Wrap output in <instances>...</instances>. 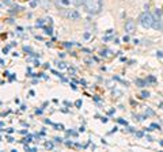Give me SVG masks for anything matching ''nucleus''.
I'll return each instance as SVG.
<instances>
[{
	"mask_svg": "<svg viewBox=\"0 0 163 152\" xmlns=\"http://www.w3.org/2000/svg\"><path fill=\"white\" fill-rule=\"evenodd\" d=\"M102 0H83V7L88 14H99L102 10Z\"/></svg>",
	"mask_w": 163,
	"mask_h": 152,
	"instance_id": "nucleus-1",
	"label": "nucleus"
},
{
	"mask_svg": "<svg viewBox=\"0 0 163 152\" xmlns=\"http://www.w3.org/2000/svg\"><path fill=\"white\" fill-rule=\"evenodd\" d=\"M140 23H141V26L144 29H150V27H152L154 25V16L150 14V12H143L141 15H140Z\"/></svg>",
	"mask_w": 163,
	"mask_h": 152,
	"instance_id": "nucleus-2",
	"label": "nucleus"
},
{
	"mask_svg": "<svg viewBox=\"0 0 163 152\" xmlns=\"http://www.w3.org/2000/svg\"><path fill=\"white\" fill-rule=\"evenodd\" d=\"M65 16L68 18V19H71V21H77V19L80 18V14H79L76 10H68Z\"/></svg>",
	"mask_w": 163,
	"mask_h": 152,
	"instance_id": "nucleus-3",
	"label": "nucleus"
},
{
	"mask_svg": "<svg viewBox=\"0 0 163 152\" xmlns=\"http://www.w3.org/2000/svg\"><path fill=\"white\" fill-rule=\"evenodd\" d=\"M135 30H136V23H135V21L129 19V21L125 22V31H128V33H133Z\"/></svg>",
	"mask_w": 163,
	"mask_h": 152,
	"instance_id": "nucleus-4",
	"label": "nucleus"
},
{
	"mask_svg": "<svg viewBox=\"0 0 163 152\" xmlns=\"http://www.w3.org/2000/svg\"><path fill=\"white\" fill-rule=\"evenodd\" d=\"M42 1V5H44V8H48L49 5H51V1L49 0H41Z\"/></svg>",
	"mask_w": 163,
	"mask_h": 152,
	"instance_id": "nucleus-5",
	"label": "nucleus"
},
{
	"mask_svg": "<svg viewBox=\"0 0 163 152\" xmlns=\"http://www.w3.org/2000/svg\"><path fill=\"white\" fill-rule=\"evenodd\" d=\"M136 84H139L140 87H143V86H145V82H144V80H136Z\"/></svg>",
	"mask_w": 163,
	"mask_h": 152,
	"instance_id": "nucleus-6",
	"label": "nucleus"
},
{
	"mask_svg": "<svg viewBox=\"0 0 163 152\" xmlns=\"http://www.w3.org/2000/svg\"><path fill=\"white\" fill-rule=\"evenodd\" d=\"M150 96V92L148 91H143L141 92V98H148Z\"/></svg>",
	"mask_w": 163,
	"mask_h": 152,
	"instance_id": "nucleus-7",
	"label": "nucleus"
},
{
	"mask_svg": "<svg viewBox=\"0 0 163 152\" xmlns=\"http://www.w3.org/2000/svg\"><path fill=\"white\" fill-rule=\"evenodd\" d=\"M45 147H46V148H49V149H52V148H53V144H52V143H46Z\"/></svg>",
	"mask_w": 163,
	"mask_h": 152,
	"instance_id": "nucleus-8",
	"label": "nucleus"
},
{
	"mask_svg": "<svg viewBox=\"0 0 163 152\" xmlns=\"http://www.w3.org/2000/svg\"><path fill=\"white\" fill-rule=\"evenodd\" d=\"M61 3H63V4H65V5H68V4H69V0H61Z\"/></svg>",
	"mask_w": 163,
	"mask_h": 152,
	"instance_id": "nucleus-9",
	"label": "nucleus"
},
{
	"mask_svg": "<svg viewBox=\"0 0 163 152\" xmlns=\"http://www.w3.org/2000/svg\"><path fill=\"white\" fill-rule=\"evenodd\" d=\"M59 68H65V64H64V63H60V64H59Z\"/></svg>",
	"mask_w": 163,
	"mask_h": 152,
	"instance_id": "nucleus-10",
	"label": "nucleus"
},
{
	"mask_svg": "<svg viewBox=\"0 0 163 152\" xmlns=\"http://www.w3.org/2000/svg\"><path fill=\"white\" fill-rule=\"evenodd\" d=\"M76 106H80L82 105V100H76V103H75Z\"/></svg>",
	"mask_w": 163,
	"mask_h": 152,
	"instance_id": "nucleus-11",
	"label": "nucleus"
},
{
	"mask_svg": "<svg viewBox=\"0 0 163 152\" xmlns=\"http://www.w3.org/2000/svg\"><path fill=\"white\" fill-rule=\"evenodd\" d=\"M148 80H150V82H155V78H152V76H151V78H148Z\"/></svg>",
	"mask_w": 163,
	"mask_h": 152,
	"instance_id": "nucleus-12",
	"label": "nucleus"
},
{
	"mask_svg": "<svg viewBox=\"0 0 163 152\" xmlns=\"http://www.w3.org/2000/svg\"><path fill=\"white\" fill-rule=\"evenodd\" d=\"M147 113H148L150 115H152V114H154V111H152V110H147Z\"/></svg>",
	"mask_w": 163,
	"mask_h": 152,
	"instance_id": "nucleus-13",
	"label": "nucleus"
},
{
	"mask_svg": "<svg viewBox=\"0 0 163 152\" xmlns=\"http://www.w3.org/2000/svg\"><path fill=\"white\" fill-rule=\"evenodd\" d=\"M4 3H7V4H8V3H10V0H4Z\"/></svg>",
	"mask_w": 163,
	"mask_h": 152,
	"instance_id": "nucleus-14",
	"label": "nucleus"
}]
</instances>
